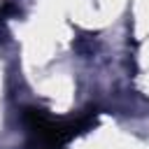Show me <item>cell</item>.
<instances>
[{"label": "cell", "instance_id": "6da1fadb", "mask_svg": "<svg viewBox=\"0 0 149 149\" xmlns=\"http://www.w3.org/2000/svg\"><path fill=\"white\" fill-rule=\"evenodd\" d=\"M95 119L98 109H86L77 116L61 119L35 105L26 107L23 109V126L28 133L26 149H65L72 137L95 126Z\"/></svg>", "mask_w": 149, "mask_h": 149}]
</instances>
